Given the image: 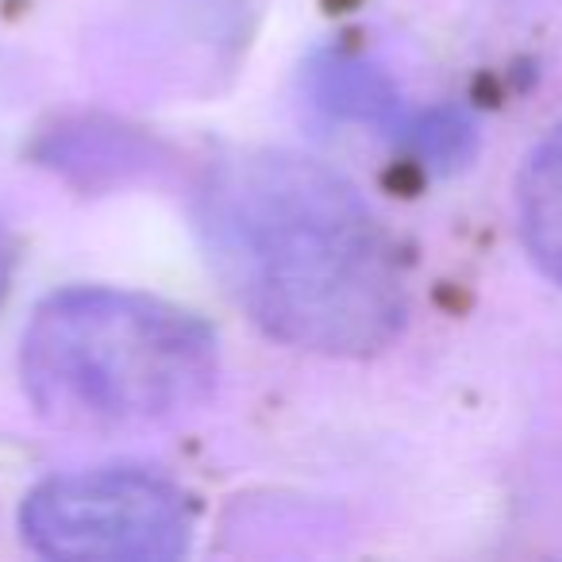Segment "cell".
Segmentation results:
<instances>
[{"instance_id":"cell-1","label":"cell","mask_w":562,"mask_h":562,"mask_svg":"<svg viewBox=\"0 0 562 562\" xmlns=\"http://www.w3.org/2000/svg\"><path fill=\"white\" fill-rule=\"evenodd\" d=\"M196 232L227 297L290 347L382 351L405 324V278L390 232L321 158L235 150L196 189Z\"/></svg>"},{"instance_id":"cell-2","label":"cell","mask_w":562,"mask_h":562,"mask_svg":"<svg viewBox=\"0 0 562 562\" xmlns=\"http://www.w3.org/2000/svg\"><path fill=\"white\" fill-rule=\"evenodd\" d=\"M20 374L32 408L55 428L139 431L212 397L220 344L201 316L162 297L74 285L35 308Z\"/></svg>"},{"instance_id":"cell-3","label":"cell","mask_w":562,"mask_h":562,"mask_svg":"<svg viewBox=\"0 0 562 562\" xmlns=\"http://www.w3.org/2000/svg\"><path fill=\"white\" fill-rule=\"evenodd\" d=\"M20 531L47 559L170 562L189 551L193 505L150 470H81L35 485L20 508Z\"/></svg>"},{"instance_id":"cell-4","label":"cell","mask_w":562,"mask_h":562,"mask_svg":"<svg viewBox=\"0 0 562 562\" xmlns=\"http://www.w3.org/2000/svg\"><path fill=\"white\" fill-rule=\"evenodd\" d=\"M520 220L531 255L562 278V127L547 135L520 178Z\"/></svg>"},{"instance_id":"cell-5","label":"cell","mask_w":562,"mask_h":562,"mask_svg":"<svg viewBox=\"0 0 562 562\" xmlns=\"http://www.w3.org/2000/svg\"><path fill=\"white\" fill-rule=\"evenodd\" d=\"M9 281H12V239H9V227L0 224V301L9 293Z\"/></svg>"}]
</instances>
